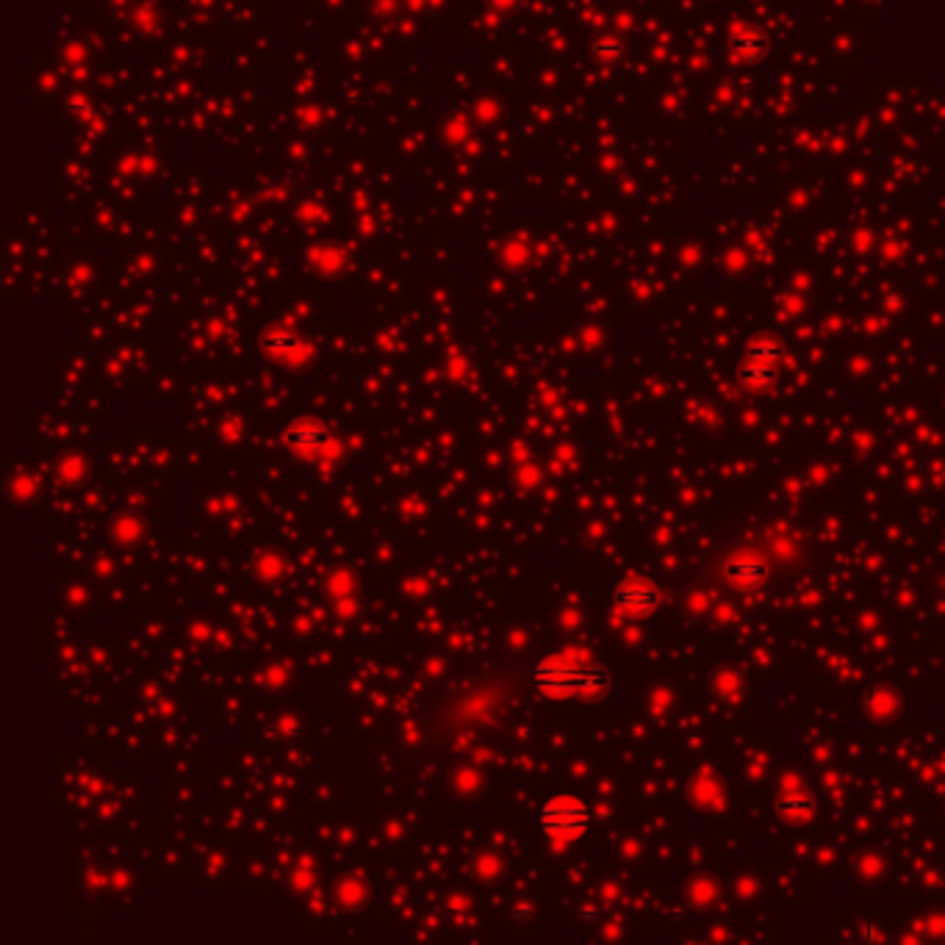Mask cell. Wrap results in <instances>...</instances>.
<instances>
[{
	"label": "cell",
	"instance_id": "30bf717a",
	"mask_svg": "<svg viewBox=\"0 0 945 945\" xmlns=\"http://www.w3.org/2000/svg\"><path fill=\"white\" fill-rule=\"evenodd\" d=\"M283 571V561H280V557L278 554H270V557H261V574L263 577H278Z\"/></svg>",
	"mask_w": 945,
	"mask_h": 945
},
{
	"label": "cell",
	"instance_id": "7c38bea8",
	"mask_svg": "<svg viewBox=\"0 0 945 945\" xmlns=\"http://www.w3.org/2000/svg\"><path fill=\"white\" fill-rule=\"evenodd\" d=\"M61 474H64L69 482H76V480H78V474H81V460H78L76 455L67 457L64 464H61Z\"/></svg>",
	"mask_w": 945,
	"mask_h": 945
},
{
	"label": "cell",
	"instance_id": "3957f363",
	"mask_svg": "<svg viewBox=\"0 0 945 945\" xmlns=\"http://www.w3.org/2000/svg\"><path fill=\"white\" fill-rule=\"evenodd\" d=\"M782 358H785V350H782L779 338L763 335V338H757V342H751L746 350V358L740 363V383L755 394L771 389L779 377Z\"/></svg>",
	"mask_w": 945,
	"mask_h": 945
},
{
	"label": "cell",
	"instance_id": "8992f818",
	"mask_svg": "<svg viewBox=\"0 0 945 945\" xmlns=\"http://www.w3.org/2000/svg\"><path fill=\"white\" fill-rule=\"evenodd\" d=\"M723 577H726V583H732L735 588L755 591L768 579V563L755 552H735L726 557Z\"/></svg>",
	"mask_w": 945,
	"mask_h": 945
},
{
	"label": "cell",
	"instance_id": "9c48e42d",
	"mask_svg": "<svg viewBox=\"0 0 945 945\" xmlns=\"http://www.w3.org/2000/svg\"><path fill=\"white\" fill-rule=\"evenodd\" d=\"M327 588H330V594H335V596H344V594L352 591V577H350L347 571H335V574L327 579Z\"/></svg>",
	"mask_w": 945,
	"mask_h": 945
},
{
	"label": "cell",
	"instance_id": "5b68a950",
	"mask_svg": "<svg viewBox=\"0 0 945 945\" xmlns=\"http://www.w3.org/2000/svg\"><path fill=\"white\" fill-rule=\"evenodd\" d=\"M283 441L288 449H295L303 457H330L338 455V447L333 444L330 432L317 422V419H300L286 430Z\"/></svg>",
	"mask_w": 945,
	"mask_h": 945
},
{
	"label": "cell",
	"instance_id": "ba28073f",
	"mask_svg": "<svg viewBox=\"0 0 945 945\" xmlns=\"http://www.w3.org/2000/svg\"><path fill=\"white\" fill-rule=\"evenodd\" d=\"M777 812L788 820H804L812 815V798L804 793H782L777 802Z\"/></svg>",
	"mask_w": 945,
	"mask_h": 945
},
{
	"label": "cell",
	"instance_id": "4fadbf2b",
	"mask_svg": "<svg viewBox=\"0 0 945 945\" xmlns=\"http://www.w3.org/2000/svg\"><path fill=\"white\" fill-rule=\"evenodd\" d=\"M596 56H621V47H618V42H599Z\"/></svg>",
	"mask_w": 945,
	"mask_h": 945
},
{
	"label": "cell",
	"instance_id": "52a82bcc",
	"mask_svg": "<svg viewBox=\"0 0 945 945\" xmlns=\"http://www.w3.org/2000/svg\"><path fill=\"white\" fill-rule=\"evenodd\" d=\"M732 53L740 61H760L768 53V39L757 26H738L732 34Z\"/></svg>",
	"mask_w": 945,
	"mask_h": 945
},
{
	"label": "cell",
	"instance_id": "8fae6325",
	"mask_svg": "<svg viewBox=\"0 0 945 945\" xmlns=\"http://www.w3.org/2000/svg\"><path fill=\"white\" fill-rule=\"evenodd\" d=\"M114 532H117L119 541H131L136 532H139V521H136V519H123V521L114 527Z\"/></svg>",
	"mask_w": 945,
	"mask_h": 945
},
{
	"label": "cell",
	"instance_id": "6da1fadb",
	"mask_svg": "<svg viewBox=\"0 0 945 945\" xmlns=\"http://www.w3.org/2000/svg\"><path fill=\"white\" fill-rule=\"evenodd\" d=\"M536 688L549 699H596L610 688V671L588 654L566 649L544 658L536 666Z\"/></svg>",
	"mask_w": 945,
	"mask_h": 945
},
{
	"label": "cell",
	"instance_id": "277c9868",
	"mask_svg": "<svg viewBox=\"0 0 945 945\" xmlns=\"http://www.w3.org/2000/svg\"><path fill=\"white\" fill-rule=\"evenodd\" d=\"M658 604H660L658 586L649 583L646 577H638V574L624 577L618 583V588L613 591V608L629 621L649 618L654 610H658Z\"/></svg>",
	"mask_w": 945,
	"mask_h": 945
},
{
	"label": "cell",
	"instance_id": "7a4b0ae2",
	"mask_svg": "<svg viewBox=\"0 0 945 945\" xmlns=\"http://www.w3.org/2000/svg\"><path fill=\"white\" fill-rule=\"evenodd\" d=\"M591 807L583 798L561 793L552 796L538 812V827L554 845H569L591 829Z\"/></svg>",
	"mask_w": 945,
	"mask_h": 945
}]
</instances>
